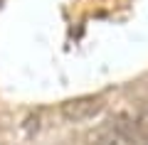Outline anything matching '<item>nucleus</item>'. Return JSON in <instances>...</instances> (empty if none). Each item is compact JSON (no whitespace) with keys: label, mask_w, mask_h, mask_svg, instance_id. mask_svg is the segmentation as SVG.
Returning <instances> with one entry per match:
<instances>
[{"label":"nucleus","mask_w":148,"mask_h":145,"mask_svg":"<svg viewBox=\"0 0 148 145\" xmlns=\"http://www.w3.org/2000/svg\"><path fill=\"white\" fill-rule=\"evenodd\" d=\"M86 145H119V133L114 128H109V125H101L94 133H89Z\"/></svg>","instance_id":"nucleus-2"},{"label":"nucleus","mask_w":148,"mask_h":145,"mask_svg":"<svg viewBox=\"0 0 148 145\" xmlns=\"http://www.w3.org/2000/svg\"><path fill=\"white\" fill-rule=\"evenodd\" d=\"M0 5H3V0H0Z\"/></svg>","instance_id":"nucleus-3"},{"label":"nucleus","mask_w":148,"mask_h":145,"mask_svg":"<svg viewBox=\"0 0 148 145\" xmlns=\"http://www.w3.org/2000/svg\"><path fill=\"white\" fill-rule=\"evenodd\" d=\"M104 111V99L101 96H77L62 103V116L69 123H82Z\"/></svg>","instance_id":"nucleus-1"}]
</instances>
